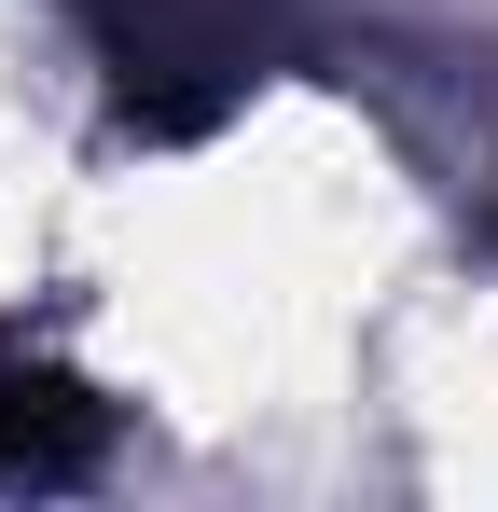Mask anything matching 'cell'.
Returning <instances> with one entry per match:
<instances>
[{
    "mask_svg": "<svg viewBox=\"0 0 498 512\" xmlns=\"http://www.w3.org/2000/svg\"><path fill=\"white\" fill-rule=\"evenodd\" d=\"M97 443H111L97 388L42 374V360H0V485H70V471H97Z\"/></svg>",
    "mask_w": 498,
    "mask_h": 512,
    "instance_id": "cell-1",
    "label": "cell"
}]
</instances>
